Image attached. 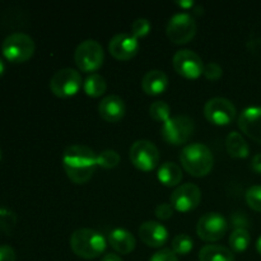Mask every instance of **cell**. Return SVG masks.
Segmentation results:
<instances>
[{
	"instance_id": "6da1fadb",
	"label": "cell",
	"mask_w": 261,
	"mask_h": 261,
	"mask_svg": "<svg viewBox=\"0 0 261 261\" xmlns=\"http://www.w3.org/2000/svg\"><path fill=\"white\" fill-rule=\"evenodd\" d=\"M63 166L73 182L86 184L92 178L97 168V154L87 145L74 144L66 147L63 154Z\"/></svg>"
},
{
	"instance_id": "7a4b0ae2",
	"label": "cell",
	"mask_w": 261,
	"mask_h": 261,
	"mask_svg": "<svg viewBox=\"0 0 261 261\" xmlns=\"http://www.w3.org/2000/svg\"><path fill=\"white\" fill-rule=\"evenodd\" d=\"M180 161L186 172L195 177L206 176L214 166L213 153L203 143L186 145L181 152Z\"/></svg>"
},
{
	"instance_id": "3957f363",
	"label": "cell",
	"mask_w": 261,
	"mask_h": 261,
	"mask_svg": "<svg viewBox=\"0 0 261 261\" xmlns=\"http://www.w3.org/2000/svg\"><path fill=\"white\" fill-rule=\"evenodd\" d=\"M106 246V239L96 229L79 228L74 231L70 237L71 250L82 259L91 260L101 256Z\"/></svg>"
},
{
	"instance_id": "277c9868",
	"label": "cell",
	"mask_w": 261,
	"mask_h": 261,
	"mask_svg": "<svg viewBox=\"0 0 261 261\" xmlns=\"http://www.w3.org/2000/svg\"><path fill=\"white\" fill-rule=\"evenodd\" d=\"M35 41L27 33L15 32L5 37L2 45V53L10 63L20 64L30 60L35 54Z\"/></svg>"
},
{
	"instance_id": "5b68a950",
	"label": "cell",
	"mask_w": 261,
	"mask_h": 261,
	"mask_svg": "<svg viewBox=\"0 0 261 261\" xmlns=\"http://www.w3.org/2000/svg\"><path fill=\"white\" fill-rule=\"evenodd\" d=\"M105 53L101 43L96 40H86L79 43L74 53V60L82 71L91 73L101 68Z\"/></svg>"
},
{
	"instance_id": "8992f818",
	"label": "cell",
	"mask_w": 261,
	"mask_h": 261,
	"mask_svg": "<svg viewBox=\"0 0 261 261\" xmlns=\"http://www.w3.org/2000/svg\"><path fill=\"white\" fill-rule=\"evenodd\" d=\"M194 133V121L185 115L170 117L162 125L161 134L168 144L181 145L188 142Z\"/></svg>"
},
{
	"instance_id": "52a82bcc",
	"label": "cell",
	"mask_w": 261,
	"mask_h": 261,
	"mask_svg": "<svg viewBox=\"0 0 261 261\" xmlns=\"http://www.w3.org/2000/svg\"><path fill=\"white\" fill-rule=\"evenodd\" d=\"M82 84V75L76 69L64 68L53 75L50 81V89L55 96L66 98L76 94Z\"/></svg>"
},
{
	"instance_id": "ba28073f",
	"label": "cell",
	"mask_w": 261,
	"mask_h": 261,
	"mask_svg": "<svg viewBox=\"0 0 261 261\" xmlns=\"http://www.w3.org/2000/svg\"><path fill=\"white\" fill-rule=\"evenodd\" d=\"M166 32L173 43L177 45L188 43L195 36L196 22L193 15L189 13H177L168 20Z\"/></svg>"
},
{
	"instance_id": "9c48e42d",
	"label": "cell",
	"mask_w": 261,
	"mask_h": 261,
	"mask_svg": "<svg viewBox=\"0 0 261 261\" xmlns=\"http://www.w3.org/2000/svg\"><path fill=\"white\" fill-rule=\"evenodd\" d=\"M130 161L138 170L152 171L160 163V152L149 140H137L130 148Z\"/></svg>"
},
{
	"instance_id": "30bf717a",
	"label": "cell",
	"mask_w": 261,
	"mask_h": 261,
	"mask_svg": "<svg viewBox=\"0 0 261 261\" xmlns=\"http://www.w3.org/2000/svg\"><path fill=\"white\" fill-rule=\"evenodd\" d=\"M228 229V222L221 213H206L198 221L196 233L201 240L208 242L223 239Z\"/></svg>"
},
{
	"instance_id": "8fae6325",
	"label": "cell",
	"mask_w": 261,
	"mask_h": 261,
	"mask_svg": "<svg viewBox=\"0 0 261 261\" xmlns=\"http://www.w3.org/2000/svg\"><path fill=\"white\" fill-rule=\"evenodd\" d=\"M204 115L212 124L228 125L236 117V107L224 97H214L204 106Z\"/></svg>"
},
{
	"instance_id": "7c38bea8",
	"label": "cell",
	"mask_w": 261,
	"mask_h": 261,
	"mask_svg": "<svg viewBox=\"0 0 261 261\" xmlns=\"http://www.w3.org/2000/svg\"><path fill=\"white\" fill-rule=\"evenodd\" d=\"M201 201V191L195 184H182L173 190L170 204L173 209L181 213H188L198 208Z\"/></svg>"
},
{
	"instance_id": "4fadbf2b",
	"label": "cell",
	"mask_w": 261,
	"mask_h": 261,
	"mask_svg": "<svg viewBox=\"0 0 261 261\" xmlns=\"http://www.w3.org/2000/svg\"><path fill=\"white\" fill-rule=\"evenodd\" d=\"M172 63L177 74L189 79L199 78L204 71V64L200 56L189 48L178 50L173 56Z\"/></svg>"
},
{
	"instance_id": "5bb4252c",
	"label": "cell",
	"mask_w": 261,
	"mask_h": 261,
	"mask_svg": "<svg viewBox=\"0 0 261 261\" xmlns=\"http://www.w3.org/2000/svg\"><path fill=\"white\" fill-rule=\"evenodd\" d=\"M109 51L117 60H130L139 51V41L132 33H119L110 41Z\"/></svg>"
},
{
	"instance_id": "9a60e30c",
	"label": "cell",
	"mask_w": 261,
	"mask_h": 261,
	"mask_svg": "<svg viewBox=\"0 0 261 261\" xmlns=\"http://www.w3.org/2000/svg\"><path fill=\"white\" fill-rule=\"evenodd\" d=\"M239 126L247 137L261 143V107L251 106L245 109L239 117Z\"/></svg>"
},
{
	"instance_id": "2e32d148",
	"label": "cell",
	"mask_w": 261,
	"mask_h": 261,
	"mask_svg": "<svg viewBox=\"0 0 261 261\" xmlns=\"http://www.w3.org/2000/svg\"><path fill=\"white\" fill-rule=\"evenodd\" d=\"M139 237L147 246L161 247L167 242L168 232L160 222L147 221L140 224Z\"/></svg>"
},
{
	"instance_id": "e0dca14e",
	"label": "cell",
	"mask_w": 261,
	"mask_h": 261,
	"mask_svg": "<svg viewBox=\"0 0 261 261\" xmlns=\"http://www.w3.org/2000/svg\"><path fill=\"white\" fill-rule=\"evenodd\" d=\"M99 116L109 122H117L125 116L126 107L121 97L110 94L102 98L98 105Z\"/></svg>"
},
{
	"instance_id": "ac0fdd59",
	"label": "cell",
	"mask_w": 261,
	"mask_h": 261,
	"mask_svg": "<svg viewBox=\"0 0 261 261\" xmlns=\"http://www.w3.org/2000/svg\"><path fill=\"white\" fill-rule=\"evenodd\" d=\"M168 87V76L165 71L153 69L145 73L142 79V88L149 96H157L163 93Z\"/></svg>"
},
{
	"instance_id": "d6986e66",
	"label": "cell",
	"mask_w": 261,
	"mask_h": 261,
	"mask_svg": "<svg viewBox=\"0 0 261 261\" xmlns=\"http://www.w3.org/2000/svg\"><path fill=\"white\" fill-rule=\"evenodd\" d=\"M109 242L115 251L122 255L130 254L132 251H134L135 246H137L135 237L124 228H116L111 231V233L109 234Z\"/></svg>"
},
{
	"instance_id": "ffe728a7",
	"label": "cell",
	"mask_w": 261,
	"mask_h": 261,
	"mask_svg": "<svg viewBox=\"0 0 261 261\" xmlns=\"http://www.w3.org/2000/svg\"><path fill=\"white\" fill-rule=\"evenodd\" d=\"M158 180L165 186L172 188L182 181V170L173 162H165L158 168Z\"/></svg>"
},
{
	"instance_id": "44dd1931",
	"label": "cell",
	"mask_w": 261,
	"mask_h": 261,
	"mask_svg": "<svg viewBox=\"0 0 261 261\" xmlns=\"http://www.w3.org/2000/svg\"><path fill=\"white\" fill-rule=\"evenodd\" d=\"M200 261H234V255L221 245H206L199 251Z\"/></svg>"
},
{
	"instance_id": "7402d4cb",
	"label": "cell",
	"mask_w": 261,
	"mask_h": 261,
	"mask_svg": "<svg viewBox=\"0 0 261 261\" xmlns=\"http://www.w3.org/2000/svg\"><path fill=\"white\" fill-rule=\"evenodd\" d=\"M226 149L233 158H246L250 153V147L240 133L232 132L226 138Z\"/></svg>"
},
{
	"instance_id": "603a6c76",
	"label": "cell",
	"mask_w": 261,
	"mask_h": 261,
	"mask_svg": "<svg viewBox=\"0 0 261 261\" xmlns=\"http://www.w3.org/2000/svg\"><path fill=\"white\" fill-rule=\"evenodd\" d=\"M84 92L87 93V96L89 97H99L106 92L107 89V82L99 74H91V75L87 76V79L83 83Z\"/></svg>"
},
{
	"instance_id": "cb8c5ba5",
	"label": "cell",
	"mask_w": 261,
	"mask_h": 261,
	"mask_svg": "<svg viewBox=\"0 0 261 261\" xmlns=\"http://www.w3.org/2000/svg\"><path fill=\"white\" fill-rule=\"evenodd\" d=\"M251 236L246 228H237L229 236V246L233 251L242 252L249 247Z\"/></svg>"
},
{
	"instance_id": "d4e9b609",
	"label": "cell",
	"mask_w": 261,
	"mask_h": 261,
	"mask_svg": "<svg viewBox=\"0 0 261 261\" xmlns=\"http://www.w3.org/2000/svg\"><path fill=\"white\" fill-rule=\"evenodd\" d=\"M194 240L186 233L177 234L172 240V251L176 255H188L193 250Z\"/></svg>"
},
{
	"instance_id": "484cf974",
	"label": "cell",
	"mask_w": 261,
	"mask_h": 261,
	"mask_svg": "<svg viewBox=\"0 0 261 261\" xmlns=\"http://www.w3.org/2000/svg\"><path fill=\"white\" fill-rule=\"evenodd\" d=\"M170 106L165 101H155L149 107L150 117L155 121L163 122V124L170 119Z\"/></svg>"
},
{
	"instance_id": "4316f807",
	"label": "cell",
	"mask_w": 261,
	"mask_h": 261,
	"mask_svg": "<svg viewBox=\"0 0 261 261\" xmlns=\"http://www.w3.org/2000/svg\"><path fill=\"white\" fill-rule=\"evenodd\" d=\"M17 224V214L8 208H0V229L5 233H12Z\"/></svg>"
},
{
	"instance_id": "83f0119b",
	"label": "cell",
	"mask_w": 261,
	"mask_h": 261,
	"mask_svg": "<svg viewBox=\"0 0 261 261\" xmlns=\"http://www.w3.org/2000/svg\"><path fill=\"white\" fill-rule=\"evenodd\" d=\"M120 163V154L114 149H106L97 154V165L103 168H114Z\"/></svg>"
},
{
	"instance_id": "f1b7e54d",
	"label": "cell",
	"mask_w": 261,
	"mask_h": 261,
	"mask_svg": "<svg viewBox=\"0 0 261 261\" xmlns=\"http://www.w3.org/2000/svg\"><path fill=\"white\" fill-rule=\"evenodd\" d=\"M246 201L251 209L261 212V185H254L246 191Z\"/></svg>"
},
{
	"instance_id": "f546056e",
	"label": "cell",
	"mask_w": 261,
	"mask_h": 261,
	"mask_svg": "<svg viewBox=\"0 0 261 261\" xmlns=\"http://www.w3.org/2000/svg\"><path fill=\"white\" fill-rule=\"evenodd\" d=\"M150 31V22L147 18H138L137 20H134L132 25V35L134 37H144L149 33Z\"/></svg>"
},
{
	"instance_id": "4dcf8cb0",
	"label": "cell",
	"mask_w": 261,
	"mask_h": 261,
	"mask_svg": "<svg viewBox=\"0 0 261 261\" xmlns=\"http://www.w3.org/2000/svg\"><path fill=\"white\" fill-rule=\"evenodd\" d=\"M204 76L209 81H218L223 74V69L217 63H208L204 65Z\"/></svg>"
},
{
	"instance_id": "1f68e13d",
	"label": "cell",
	"mask_w": 261,
	"mask_h": 261,
	"mask_svg": "<svg viewBox=\"0 0 261 261\" xmlns=\"http://www.w3.org/2000/svg\"><path fill=\"white\" fill-rule=\"evenodd\" d=\"M149 261H178L177 255L171 249H162L152 255Z\"/></svg>"
},
{
	"instance_id": "d6a6232c",
	"label": "cell",
	"mask_w": 261,
	"mask_h": 261,
	"mask_svg": "<svg viewBox=\"0 0 261 261\" xmlns=\"http://www.w3.org/2000/svg\"><path fill=\"white\" fill-rule=\"evenodd\" d=\"M173 206L171 205L170 203H162L160 205H157L155 208V217L158 219H162V221H166V219H170L171 217L173 216Z\"/></svg>"
},
{
	"instance_id": "836d02e7",
	"label": "cell",
	"mask_w": 261,
	"mask_h": 261,
	"mask_svg": "<svg viewBox=\"0 0 261 261\" xmlns=\"http://www.w3.org/2000/svg\"><path fill=\"white\" fill-rule=\"evenodd\" d=\"M17 255H15L14 249L9 245H0V261H15Z\"/></svg>"
},
{
	"instance_id": "e575fe53",
	"label": "cell",
	"mask_w": 261,
	"mask_h": 261,
	"mask_svg": "<svg viewBox=\"0 0 261 261\" xmlns=\"http://www.w3.org/2000/svg\"><path fill=\"white\" fill-rule=\"evenodd\" d=\"M251 166H252V170H254L255 172L261 173V153H257L256 155H254Z\"/></svg>"
},
{
	"instance_id": "d590c367",
	"label": "cell",
	"mask_w": 261,
	"mask_h": 261,
	"mask_svg": "<svg viewBox=\"0 0 261 261\" xmlns=\"http://www.w3.org/2000/svg\"><path fill=\"white\" fill-rule=\"evenodd\" d=\"M101 261H122V259L116 254H106Z\"/></svg>"
},
{
	"instance_id": "8d00e7d4",
	"label": "cell",
	"mask_w": 261,
	"mask_h": 261,
	"mask_svg": "<svg viewBox=\"0 0 261 261\" xmlns=\"http://www.w3.org/2000/svg\"><path fill=\"white\" fill-rule=\"evenodd\" d=\"M176 4L177 5H180L181 8H185V9H189V8H193L194 5H195V3L193 2V0H189V2H180V0H178V2H176Z\"/></svg>"
},
{
	"instance_id": "74e56055",
	"label": "cell",
	"mask_w": 261,
	"mask_h": 261,
	"mask_svg": "<svg viewBox=\"0 0 261 261\" xmlns=\"http://www.w3.org/2000/svg\"><path fill=\"white\" fill-rule=\"evenodd\" d=\"M4 71H5V64H4V61H3L2 59H0V78H2V76H3Z\"/></svg>"
},
{
	"instance_id": "f35d334b",
	"label": "cell",
	"mask_w": 261,
	"mask_h": 261,
	"mask_svg": "<svg viewBox=\"0 0 261 261\" xmlns=\"http://www.w3.org/2000/svg\"><path fill=\"white\" fill-rule=\"evenodd\" d=\"M256 250H257V252H259V254L261 255V236L259 237V240L256 241Z\"/></svg>"
},
{
	"instance_id": "ab89813d",
	"label": "cell",
	"mask_w": 261,
	"mask_h": 261,
	"mask_svg": "<svg viewBox=\"0 0 261 261\" xmlns=\"http://www.w3.org/2000/svg\"><path fill=\"white\" fill-rule=\"evenodd\" d=\"M2 158H3V153H2V149H0V161H2Z\"/></svg>"
}]
</instances>
